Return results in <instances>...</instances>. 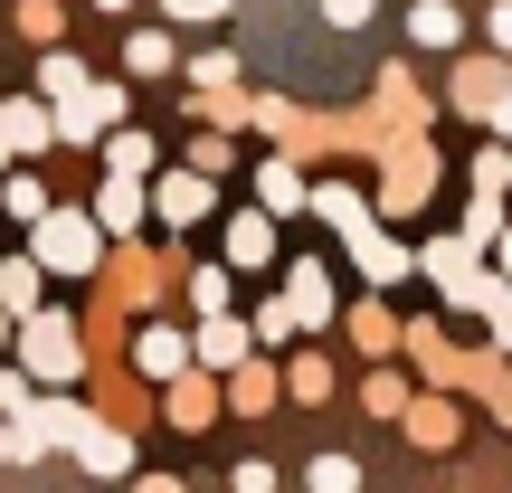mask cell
<instances>
[{"instance_id": "1", "label": "cell", "mask_w": 512, "mask_h": 493, "mask_svg": "<svg viewBox=\"0 0 512 493\" xmlns=\"http://www.w3.org/2000/svg\"><path fill=\"white\" fill-rule=\"evenodd\" d=\"M38 266L48 275H95V256H105V228L86 219V209H48V219H38Z\"/></svg>"}, {"instance_id": "2", "label": "cell", "mask_w": 512, "mask_h": 493, "mask_svg": "<svg viewBox=\"0 0 512 493\" xmlns=\"http://www.w3.org/2000/svg\"><path fill=\"white\" fill-rule=\"evenodd\" d=\"M19 361H29L38 380H57V389H67L76 370H86V342H76V323H67V313H29V323H19Z\"/></svg>"}, {"instance_id": "3", "label": "cell", "mask_w": 512, "mask_h": 493, "mask_svg": "<svg viewBox=\"0 0 512 493\" xmlns=\"http://www.w3.org/2000/svg\"><path fill=\"white\" fill-rule=\"evenodd\" d=\"M133 370H143V380H181V370H190V332L143 323V342H133Z\"/></svg>"}, {"instance_id": "4", "label": "cell", "mask_w": 512, "mask_h": 493, "mask_svg": "<svg viewBox=\"0 0 512 493\" xmlns=\"http://www.w3.org/2000/svg\"><path fill=\"white\" fill-rule=\"evenodd\" d=\"M48 133H57L48 105H29V95H19V105H0V162H10V152H48Z\"/></svg>"}, {"instance_id": "5", "label": "cell", "mask_w": 512, "mask_h": 493, "mask_svg": "<svg viewBox=\"0 0 512 493\" xmlns=\"http://www.w3.org/2000/svg\"><path fill=\"white\" fill-rule=\"evenodd\" d=\"M152 209H162V228H190V219H209V171H171V181L152 190Z\"/></svg>"}, {"instance_id": "6", "label": "cell", "mask_w": 512, "mask_h": 493, "mask_svg": "<svg viewBox=\"0 0 512 493\" xmlns=\"http://www.w3.org/2000/svg\"><path fill=\"white\" fill-rule=\"evenodd\" d=\"M228 266H275V219L266 209H238V219H228Z\"/></svg>"}, {"instance_id": "7", "label": "cell", "mask_w": 512, "mask_h": 493, "mask_svg": "<svg viewBox=\"0 0 512 493\" xmlns=\"http://www.w3.org/2000/svg\"><path fill=\"white\" fill-rule=\"evenodd\" d=\"M114 114H124V86H86L67 114H57V133H67V143H86V133H105Z\"/></svg>"}, {"instance_id": "8", "label": "cell", "mask_w": 512, "mask_h": 493, "mask_svg": "<svg viewBox=\"0 0 512 493\" xmlns=\"http://www.w3.org/2000/svg\"><path fill=\"white\" fill-rule=\"evenodd\" d=\"M351 256H361V275H370V285H399V275H408V247L399 238H380V228H351Z\"/></svg>"}, {"instance_id": "9", "label": "cell", "mask_w": 512, "mask_h": 493, "mask_svg": "<svg viewBox=\"0 0 512 493\" xmlns=\"http://www.w3.org/2000/svg\"><path fill=\"white\" fill-rule=\"evenodd\" d=\"M285 304H294V323H332V275L313 266V256L285 275Z\"/></svg>"}, {"instance_id": "10", "label": "cell", "mask_w": 512, "mask_h": 493, "mask_svg": "<svg viewBox=\"0 0 512 493\" xmlns=\"http://www.w3.org/2000/svg\"><path fill=\"white\" fill-rule=\"evenodd\" d=\"M408 38H418V48H456V38H465L456 0H418V10H408Z\"/></svg>"}, {"instance_id": "11", "label": "cell", "mask_w": 512, "mask_h": 493, "mask_svg": "<svg viewBox=\"0 0 512 493\" xmlns=\"http://www.w3.org/2000/svg\"><path fill=\"white\" fill-rule=\"evenodd\" d=\"M38 275H48L38 256H10V266H0V313H19V323H29V313H38Z\"/></svg>"}, {"instance_id": "12", "label": "cell", "mask_w": 512, "mask_h": 493, "mask_svg": "<svg viewBox=\"0 0 512 493\" xmlns=\"http://www.w3.org/2000/svg\"><path fill=\"white\" fill-rule=\"evenodd\" d=\"M76 456H86L95 475H124V465H133V446H124V427H76Z\"/></svg>"}, {"instance_id": "13", "label": "cell", "mask_w": 512, "mask_h": 493, "mask_svg": "<svg viewBox=\"0 0 512 493\" xmlns=\"http://www.w3.org/2000/svg\"><path fill=\"white\" fill-rule=\"evenodd\" d=\"M456 105H465V114H494V105H503V67H494V57H475V67L456 76Z\"/></svg>"}, {"instance_id": "14", "label": "cell", "mask_w": 512, "mask_h": 493, "mask_svg": "<svg viewBox=\"0 0 512 493\" xmlns=\"http://www.w3.org/2000/svg\"><path fill=\"white\" fill-rule=\"evenodd\" d=\"M200 361H209V370H238V361H247V332L228 323V313H209V323H200Z\"/></svg>"}, {"instance_id": "15", "label": "cell", "mask_w": 512, "mask_h": 493, "mask_svg": "<svg viewBox=\"0 0 512 493\" xmlns=\"http://www.w3.org/2000/svg\"><path fill=\"white\" fill-rule=\"evenodd\" d=\"M95 228H114V238H124V228H143V190H133V181H105V200H95Z\"/></svg>"}, {"instance_id": "16", "label": "cell", "mask_w": 512, "mask_h": 493, "mask_svg": "<svg viewBox=\"0 0 512 493\" xmlns=\"http://www.w3.org/2000/svg\"><path fill=\"white\" fill-rule=\"evenodd\" d=\"M124 67H133V76H171L181 57H171V38H162V29H133V38H124Z\"/></svg>"}, {"instance_id": "17", "label": "cell", "mask_w": 512, "mask_h": 493, "mask_svg": "<svg viewBox=\"0 0 512 493\" xmlns=\"http://www.w3.org/2000/svg\"><path fill=\"white\" fill-rule=\"evenodd\" d=\"M418 200H427V152L408 143V152H399V171H389V209H418Z\"/></svg>"}, {"instance_id": "18", "label": "cell", "mask_w": 512, "mask_h": 493, "mask_svg": "<svg viewBox=\"0 0 512 493\" xmlns=\"http://www.w3.org/2000/svg\"><path fill=\"white\" fill-rule=\"evenodd\" d=\"M427 275H437V285L456 294L465 275H475V247H465V238H437V247H427Z\"/></svg>"}, {"instance_id": "19", "label": "cell", "mask_w": 512, "mask_h": 493, "mask_svg": "<svg viewBox=\"0 0 512 493\" xmlns=\"http://www.w3.org/2000/svg\"><path fill=\"white\" fill-rule=\"evenodd\" d=\"M408 437H418V446H456V408H446V399L408 408Z\"/></svg>"}, {"instance_id": "20", "label": "cell", "mask_w": 512, "mask_h": 493, "mask_svg": "<svg viewBox=\"0 0 512 493\" xmlns=\"http://www.w3.org/2000/svg\"><path fill=\"white\" fill-rule=\"evenodd\" d=\"M256 190H266V209H304V200H313L294 162H266V181H256Z\"/></svg>"}, {"instance_id": "21", "label": "cell", "mask_w": 512, "mask_h": 493, "mask_svg": "<svg viewBox=\"0 0 512 493\" xmlns=\"http://www.w3.org/2000/svg\"><path fill=\"white\" fill-rule=\"evenodd\" d=\"M304 484H313V493H361V465H351V456H313Z\"/></svg>"}, {"instance_id": "22", "label": "cell", "mask_w": 512, "mask_h": 493, "mask_svg": "<svg viewBox=\"0 0 512 493\" xmlns=\"http://www.w3.org/2000/svg\"><path fill=\"white\" fill-rule=\"evenodd\" d=\"M114 181H143V171H152V133H114Z\"/></svg>"}, {"instance_id": "23", "label": "cell", "mask_w": 512, "mask_h": 493, "mask_svg": "<svg viewBox=\"0 0 512 493\" xmlns=\"http://www.w3.org/2000/svg\"><path fill=\"white\" fill-rule=\"evenodd\" d=\"M351 332H361V351H389V342H408V332L389 323V304H361V313H351Z\"/></svg>"}, {"instance_id": "24", "label": "cell", "mask_w": 512, "mask_h": 493, "mask_svg": "<svg viewBox=\"0 0 512 493\" xmlns=\"http://www.w3.org/2000/svg\"><path fill=\"white\" fill-rule=\"evenodd\" d=\"M171 418H181V427H209V380H190V370H181V380H171Z\"/></svg>"}, {"instance_id": "25", "label": "cell", "mask_w": 512, "mask_h": 493, "mask_svg": "<svg viewBox=\"0 0 512 493\" xmlns=\"http://www.w3.org/2000/svg\"><path fill=\"white\" fill-rule=\"evenodd\" d=\"M0 200H10V219H29V228L48 219V190H38L29 171H10V190H0Z\"/></svg>"}, {"instance_id": "26", "label": "cell", "mask_w": 512, "mask_h": 493, "mask_svg": "<svg viewBox=\"0 0 512 493\" xmlns=\"http://www.w3.org/2000/svg\"><path fill=\"white\" fill-rule=\"evenodd\" d=\"M38 86H48L57 105H76V95H86V67H76V57H48V67H38Z\"/></svg>"}, {"instance_id": "27", "label": "cell", "mask_w": 512, "mask_h": 493, "mask_svg": "<svg viewBox=\"0 0 512 493\" xmlns=\"http://www.w3.org/2000/svg\"><path fill=\"white\" fill-rule=\"evenodd\" d=\"M361 399H370V418H408V380H399V370H380Z\"/></svg>"}, {"instance_id": "28", "label": "cell", "mask_w": 512, "mask_h": 493, "mask_svg": "<svg viewBox=\"0 0 512 493\" xmlns=\"http://www.w3.org/2000/svg\"><path fill=\"white\" fill-rule=\"evenodd\" d=\"M285 389H294V399H332V370H323V361H313V351H304V361L285 370Z\"/></svg>"}, {"instance_id": "29", "label": "cell", "mask_w": 512, "mask_h": 493, "mask_svg": "<svg viewBox=\"0 0 512 493\" xmlns=\"http://www.w3.org/2000/svg\"><path fill=\"white\" fill-rule=\"evenodd\" d=\"M190 304H200V313H228V266H200V275H190Z\"/></svg>"}, {"instance_id": "30", "label": "cell", "mask_w": 512, "mask_h": 493, "mask_svg": "<svg viewBox=\"0 0 512 493\" xmlns=\"http://www.w3.org/2000/svg\"><path fill=\"white\" fill-rule=\"evenodd\" d=\"M228 399H238V408H266V399H275V380H266V370H247V361H238V380H228Z\"/></svg>"}, {"instance_id": "31", "label": "cell", "mask_w": 512, "mask_h": 493, "mask_svg": "<svg viewBox=\"0 0 512 493\" xmlns=\"http://www.w3.org/2000/svg\"><path fill=\"white\" fill-rule=\"evenodd\" d=\"M0 418H29V380L19 370H0Z\"/></svg>"}, {"instance_id": "32", "label": "cell", "mask_w": 512, "mask_h": 493, "mask_svg": "<svg viewBox=\"0 0 512 493\" xmlns=\"http://www.w3.org/2000/svg\"><path fill=\"white\" fill-rule=\"evenodd\" d=\"M323 19H332V29H361V19H370V0H323Z\"/></svg>"}, {"instance_id": "33", "label": "cell", "mask_w": 512, "mask_h": 493, "mask_svg": "<svg viewBox=\"0 0 512 493\" xmlns=\"http://www.w3.org/2000/svg\"><path fill=\"white\" fill-rule=\"evenodd\" d=\"M162 10H171V19H219L228 0H162Z\"/></svg>"}, {"instance_id": "34", "label": "cell", "mask_w": 512, "mask_h": 493, "mask_svg": "<svg viewBox=\"0 0 512 493\" xmlns=\"http://www.w3.org/2000/svg\"><path fill=\"white\" fill-rule=\"evenodd\" d=\"M238 493H275V465H238Z\"/></svg>"}, {"instance_id": "35", "label": "cell", "mask_w": 512, "mask_h": 493, "mask_svg": "<svg viewBox=\"0 0 512 493\" xmlns=\"http://www.w3.org/2000/svg\"><path fill=\"white\" fill-rule=\"evenodd\" d=\"M494 48L512 57V0H503V10H494Z\"/></svg>"}, {"instance_id": "36", "label": "cell", "mask_w": 512, "mask_h": 493, "mask_svg": "<svg viewBox=\"0 0 512 493\" xmlns=\"http://www.w3.org/2000/svg\"><path fill=\"white\" fill-rule=\"evenodd\" d=\"M494 275H503V285H512V228H503V238H494Z\"/></svg>"}, {"instance_id": "37", "label": "cell", "mask_w": 512, "mask_h": 493, "mask_svg": "<svg viewBox=\"0 0 512 493\" xmlns=\"http://www.w3.org/2000/svg\"><path fill=\"white\" fill-rule=\"evenodd\" d=\"M133 493H181V484H171V475H143V484H133Z\"/></svg>"}, {"instance_id": "38", "label": "cell", "mask_w": 512, "mask_h": 493, "mask_svg": "<svg viewBox=\"0 0 512 493\" xmlns=\"http://www.w3.org/2000/svg\"><path fill=\"white\" fill-rule=\"evenodd\" d=\"M494 342H503V351H512V304H503V313H494Z\"/></svg>"}, {"instance_id": "39", "label": "cell", "mask_w": 512, "mask_h": 493, "mask_svg": "<svg viewBox=\"0 0 512 493\" xmlns=\"http://www.w3.org/2000/svg\"><path fill=\"white\" fill-rule=\"evenodd\" d=\"M494 124H503V133H512V86H503V105H494Z\"/></svg>"}, {"instance_id": "40", "label": "cell", "mask_w": 512, "mask_h": 493, "mask_svg": "<svg viewBox=\"0 0 512 493\" xmlns=\"http://www.w3.org/2000/svg\"><path fill=\"white\" fill-rule=\"evenodd\" d=\"M0 465H10V427H0Z\"/></svg>"}, {"instance_id": "41", "label": "cell", "mask_w": 512, "mask_h": 493, "mask_svg": "<svg viewBox=\"0 0 512 493\" xmlns=\"http://www.w3.org/2000/svg\"><path fill=\"white\" fill-rule=\"evenodd\" d=\"M0 342H10V313H0Z\"/></svg>"}]
</instances>
